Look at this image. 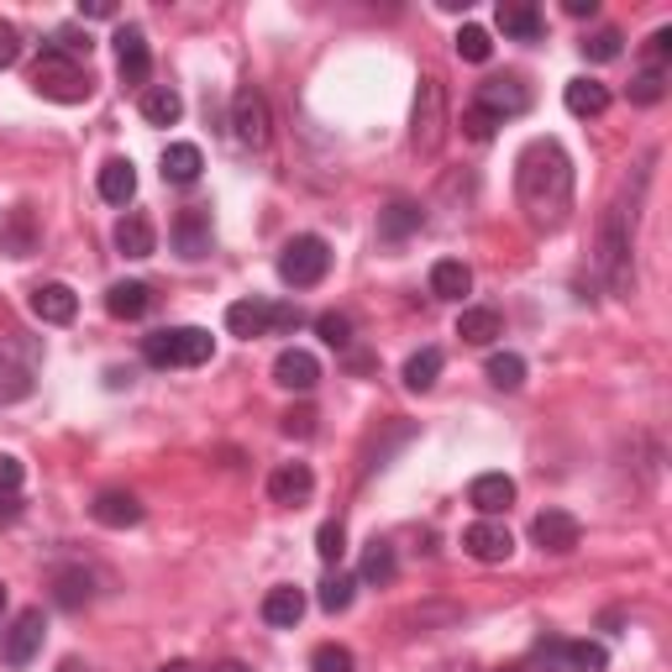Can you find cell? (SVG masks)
I'll use <instances>...</instances> for the list:
<instances>
[{
	"label": "cell",
	"instance_id": "836d02e7",
	"mask_svg": "<svg viewBox=\"0 0 672 672\" xmlns=\"http://www.w3.org/2000/svg\"><path fill=\"white\" fill-rule=\"evenodd\" d=\"M399 562H395V547L389 541H374L368 552H363V583H395Z\"/></svg>",
	"mask_w": 672,
	"mask_h": 672
},
{
	"label": "cell",
	"instance_id": "e575fe53",
	"mask_svg": "<svg viewBox=\"0 0 672 672\" xmlns=\"http://www.w3.org/2000/svg\"><path fill=\"white\" fill-rule=\"evenodd\" d=\"M489 384H495V389H520V384H526V357L495 353L489 357Z\"/></svg>",
	"mask_w": 672,
	"mask_h": 672
},
{
	"label": "cell",
	"instance_id": "d6986e66",
	"mask_svg": "<svg viewBox=\"0 0 672 672\" xmlns=\"http://www.w3.org/2000/svg\"><path fill=\"white\" fill-rule=\"evenodd\" d=\"M310 489H316V474L305 462H284V468L268 474V499L274 505H299V499H310Z\"/></svg>",
	"mask_w": 672,
	"mask_h": 672
},
{
	"label": "cell",
	"instance_id": "7c38bea8",
	"mask_svg": "<svg viewBox=\"0 0 672 672\" xmlns=\"http://www.w3.org/2000/svg\"><path fill=\"white\" fill-rule=\"evenodd\" d=\"M462 552L474 557V562H505L515 552V536L499 520H478V526L462 531Z\"/></svg>",
	"mask_w": 672,
	"mask_h": 672
},
{
	"label": "cell",
	"instance_id": "d6a6232c",
	"mask_svg": "<svg viewBox=\"0 0 672 672\" xmlns=\"http://www.w3.org/2000/svg\"><path fill=\"white\" fill-rule=\"evenodd\" d=\"M436 378H441V353H436V347H420V353L405 363V384H410L416 395H426Z\"/></svg>",
	"mask_w": 672,
	"mask_h": 672
},
{
	"label": "cell",
	"instance_id": "7a4b0ae2",
	"mask_svg": "<svg viewBox=\"0 0 672 672\" xmlns=\"http://www.w3.org/2000/svg\"><path fill=\"white\" fill-rule=\"evenodd\" d=\"M211 353H216V336L205 326H169L142 342L147 368H200V363H211Z\"/></svg>",
	"mask_w": 672,
	"mask_h": 672
},
{
	"label": "cell",
	"instance_id": "ffe728a7",
	"mask_svg": "<svg viewBox=\"0 0 672 672\" xmlns=\"http://www.w3.org/2000/svg\"><path fill=\"white\" fill-rule=\"evenodd\" d=\"M263 620L274 625V631H295L299 620H305V593L299 589H268V599H263Z\"/></svg>",
	"mask_w": 672,
	"mask_h": 672
},
{
	"label": "cell",
	"instance_id": "f907efd6",
	"mask_svg": "<svg viewBox=\"0 0 672 672\" xmlns=\"http://www.w3.org/2000/svg\"><path fill=\"white\" fill-rule=\"evenodd\" d=\"M80 11H84V17H95V21H105V17H116V6H111V0H84Z\"/></svg>",
	"mask_w": 672,
	"mask_h": 672
},
{
	"label": "cell",
	"instance_id": "f35d334b",
	"mask_svg": "<svg viewBox=\"0 0 672 672\" xmlns=\"http://www.w3.org/2000/svg\"><path fill=\"white\" fill-rule=\"evenodd\" d=\"M316 552H320V562H342L347 557V526L342 520H326L316 531Z\"/></svg>",
	"mask_w": 672,
	"mask_h": 672
},
{
	"label": "cell",
	"instance_id": "cb8c5ba5",
	"mask_svg": "<svg viewBox=\"0 0 672 672\" xmlns=\"http://www.w3.org/2000/svg\"><path fill=\"white\" fill-rule=\"evenodd\" d=\"M147 305H153V289H147V284H138V278H132V284H111V289H105V310H111L116 320L147 316Z\"/></svg>",
	"mask_w": 672,
	"mask_h": 672
},
{
	"label": "cell",
	"instance_id": "60d3db41",
	"mask_svg": "<svg viewBox=\"0 0 672 672\" xmlns=\"http://www.w3.org/2000/svg\"><path fill=\"white\" fill-rule=\"evenodd\" d=\"M353 652L347 646H336V641H326V646H316L310 652V672H353Z\"/></svg>",
	"mask_w": 672,
	"mask_h": 672
},
{
	"label": "cell",
	"instance_id": "11a10c76",
	"mask_svg": "<svg viewBox=\"0 0 672 672\" xmlns=\"http://www.w3.org/2000/svg\"><path fill=\"white\" fill-rule=\"evenodd\" d=\"M211 672H253V668H242V662H221V668H211Z\"/></svg>",
	"mask_w": 672,
	"mask_h": 672
},
{
	"label": "cell",
	"instance_id": "7bdbcfd3",
	"mask_svg": "<svg viewBox=\"0 0 672 672\" xmlns=\"http://www.w3.org/2000/svg\"><path fill=\"white\" fill-rule=\"evenodd\" d=\"M499 126H505V121L499 116H489V111H483V105H468V111H462V132H468V138L474 142H489L499 132Z\"/></svg>",
	"mask_w": 672,
	"mask_h": 672
},
{
	"label": "cell",
	"instance_id": "bcb514c9",
	"mask_svg": "<svg viewBox=\"0 0 672 672\" xmlns=\"http://www.w3.org/2000/svg\"><path fill=\"white\" fill-rule=\"evenodd\" d=\"M21 478H27V468H21V457L0 452V495H17Z\"/></svg>",
	"mask_w": 672,
	"mask_h": 672
},
{
	"label": "cell",
	"instance_id": "4fadbf2b",
	"mask_svg": "<svg viewBox=\"0 0 672 672\" xmlns=\"http://www.w3.org/2000/svg\"><path fill=\"white\" fill-rule=\"evenodd\" d=\"M32 395V357L17 342H0V405H17Z\"/></svg>",
	"mask_w": 672,
	"mask_h": 672
},
{
	"label": "cell",
	"instance_id": "6f0895ef",
	"mask_svg": "<svg viewBox=\"0 0 672 672\" xmlns=\"http://www.w3.org/2000/svg\"><path fill=\"white\" fill-rule=\"evenodd\" d=\"M0 614H6V583H0Z\"/></svg>",
	"mask_w": 672,
	"mask_h": 672
},
{
	"label": "cell",
	"instance_id": "b9f144b4",
	"mask_svg": "<svg viewBox=\"0 0 672 672\" xmlns=\"http://www.w3.org/2000/svg\"><path fill=\"white\" fill-rule=\"evenodd\" d=\"M0 247H6L11 257H27V253H32V216H27V211H17V216H11V232L0 237Z\"/></svg>",
	"mask_w": 672,
	"mask_h": 672
},
{
	"label": "cell",
	"instance_id": "5bb4252c",
	"mask_svg": "<svg viewBox=\"0 0 672 672\" xmlns=\"http://www.w3.org/2000/svg\"><path fill=\"white\" fill-rule=\"evenodd\" d=\"M90 515H95L105 531H126V526H142V499L126 495V489H100Z\"/></svg>",
	"mask_w": 672,
	"mask_h": 672
},
{
	"label": "cell",
	"instance_id": "c3c4849f",
	"mask_svg": "<svg viewBox=\"0 0 672 672\" xmlns=\"http://www.w3.org/2000/svg\"><path fill=\"white\" fill-rule=\"evenodd\" d=\"M310 431H316V410L310 405H299V410L284 416V436H310Z\"/></svg>",
	"mask_w": 672,
	"mask_h": 672
},
{
	"label": "cell",
	"instance_id": "74e56055",
	"mask_svg": "<svg viewBox=\"0 0 672 672\" xmlns=\"http://www.w3.org/2000/svg\"><path fill=\"white\" fill-rule=\"evenodd\" d=\"M489 53H495V42H489V32H483V27H462V32H457V59L489 63Z\"/></svg>",
	"mask_w": 672,
	"mask_h": 672
},
{
	"label": "cell",
	"instance_id": "9f6ffc18",
	"mask_svg": "<svg viewBox=\"0 0 672 672\" xmlns=\"http://www.w3.org/2000/svg\"><path fill=\"white\" fill-rule=\"evenodd\" d=\"M499 672H526V668H520V662H510V668H499Z\"/></svg>",
	"mask_w": 672,
	"mask_h": 672
},
{
	"label": "cell",
	"instance_id": "9c48e42d",
	"mask_svg": "<svg viewBox=\"0 0 672 672\" xmlns=\"http://www.w3.org/2000/svg\"><path fill=\"white\" fill-rule=\"evenodd\" d=\"M42 631H48L42 610H21L17 620H11V631H0V662H6V668H27V662L42 652Z\"/></svg>",
	"mask_w": 672,
	"mask_h": 672
},
{
	"label": "cell",
	"instance_id": "ab89813d",
	"mask_svg": "<svg viewBox=\"0 0 672 672\" xmlns=\"http://www.w3.org/2000/svg\"><path fill=\"white\" fill-rule=\"evenodd\" d=\"M562 656H568L578 672H604V668H610V652H604V646H593V641H573V646H562Z\"/></svg>",
	"mask_w": 672,
	"mask_h": 672
},
{
	"label": "cell",
	"instance_id": "9a60e30c",
	"mask_svg": "<svg viewBox=\"0 0 672 672\" xmlns=\"http://www.w3.org/2000/svg\"><path fill=\"white\" fill-rule=\"evenodd\" d=\"M116 69L126 84H147V74H153V53H147V38H142L138 27H121L116 32Z\"/></svg>",
	"mask_w": 672,
	"mask_h": 672
},
{
	"label": "cell",
	"instance_id": "7402d4cb",
	"mask_svg": "<svg viewBox=\"0 0 672 672\" xmlns=\"http://www.w3.org/2000/svg\"><path fill=\"white\" fill-rule=\"evenodd\" d=\"M174 247L184 257L211 253V216H205V211H184V216L174 221Z\"/></svg>",
	"mask_w": 672,
	"mask_h": 672
},
{
	"label": "cell",
	"instance_id": "db71d44e",
	"mask_svg": "<svg viewBox=\"0 0 672 672\" xmlns=\"http://www.w3.org/2000/svg\"><path fill=\"white\" fill-rule=\"evenodd\" d=\"M159 672H200V668H195V662H163Z\"/></svg>",
	"mask_w": 672,
	"mask_h": 672
},
{
	"label": "cell",
	"instance_id": "8992f818",
	"mask_svg": "<svg viewBox=\"0 0 672 672\" xmlns=\"http://www.w3.org/2000/svg\"><path fill=\"white\" fill-rule=\"evenodd\" d=\"M299 310L295 305H268V299H237L226 305V332L232 336H274V332H295Z\"/></svg>",
	"mask_w": 672,
	"mask_h": 672
},
{
	"label": "cell",
	"instance_id": "681fc988",
	"mask_svg": "<svg viewBox=\"0 0 672 672\" xmlns=\"http://www.w3.org/2000/svg\"><path fill=\"white\" fill-rule=\"evenodd\" d=\"M668 53H672V32L662 27V32H652V69H662V63H668Z\"/></svg>",
	"mask_w": 672,
	"mask_h": 672
},
{
	"label": "cell",
	"instance_id": "5b68a950",
	"mask_svg": "<svg viewBox=\"0 0 672 672\" xmlns=\"http://www.w3.org/2000/svg\"><path fill=\"white\" fill-rule=\"evenodd\" d=\"M410 142H416L420 159H436L441 142H447V95H441V80H420L416 95V121H410Z\"/></svg>",
	"mask_w": 672,
	"mask_h": 672
},
{
	"label": "cell",
	"instance_id": "d590c367",
	"mask_svg": "<svg viewBox=\"0 0 672 672\" xmlns=\"http://www.w3.org/2000/svg\"><path fill=\"white\" fill-rule=\"evenodd\" d=\"M353 593H357V578H353V573H332L326 583H320V610H326V614H342L347 604H353Z\"/></svg>",
	"mask_w": 672,
	"mask_h": 672
},
{
	"label": "cell",
	"instance_id": "4316f807",
	"mask_svg": "<svg viewBox=\"0 0 672 672\" xmlns=\"http://www.w3.org/2000/svg\"><path fill=\"white\" fill-rule=\"evenodd\" d=\"M562 105H568L573 116H604V111H610V90L599 80H573L562 90Z\"/></svg>",
	"mask_w": 672,
	"mask_h": 672
},
{
	"label": "cell",
	"instance_id": "52a82bcc",
	"mask_svg": "<svg viewBox=\"0 0 672 672\" xmlns=\"http://www.w3.org/2000/svg\"><path fill=\"white\" fill-rule=\"evenodd\" d=\"M326 268H332V247H326L320 237H295L284 253H278V278H284L289 289H310V284H320Z\"/></svg>",
	"mask_w": 672,
	"mask_h": 672
},
{
	"label": "cell",
	"instance_id": "e0dca14e",
	"mask_svg": "<svg viewBox=\"0 0 672 672\" xmlns=\"http://www.w3.org/2000/svg\"><path fill=\"white\" fill-rule=\"evenodd\" d=\"M474 105H483L489 116H520L526 105H531V95H526V84L520 80H489V84H478V100Z\"/></svg>",
	"mask_w": 672,
	"mask_h": 672
},
{
	"label": "cell",
	"instance_id": "816d5d0a",
	"mask_svg": "<svg viewBox=\"0 0 672 672\" xmlns=\"http://www.w3.org/2000/svg\"><path fill=\"white\" fill-rule=\"evenodd\" d=\"M599 11V0H568V17H593Z\"/></svg>",
	"mask_w": 672,
	"mask_h": 672
},
{
	"label": "cell",
	"instance_id": "4dcf8cb0",
	"mask_svg": "<svg viewBox=\"0 0 672 672\" xmlns=\"http://www.w3.org/2000/svg\"><path fill=\"white\" fill-rule=\"evenodd\" d=\"M420 205H410V200H395L389 211H384V221H378V237H389V242H399V237H410V232H420Z\"/></svg>",
	"mask_w": 672,
	"mask_h": 672
},
{
	"label": "cell",
	"instance_id": "f5cc1de1",
	"mask_svg": "<svg viewBox=\"0 0 672 672\" xmlns=\"http://www.w3.org/2000/svg\"><path fill=\"white\" fill-rule=\"evenodd\" d=\"M11 515H17V499H11V495H0V520H11Z\"/></svg>",
	"mask_w": 672,
	"mask_h": 672
},
{
	"label": "cell",
	"instance_id": "44dd1931",
	"mask_svg": "<svg viewBox=\"0 0 672 672\" xmlns=\"http://www.w3.org/2000/svg\"><path fill=\"white\" fill-rule=\"evenodd\" d=\"M95 190H100V200H111V205H126V200L138 195V169H132V163H126V159L100 163Z\"/></svg>",
	"mask_w": 672,
	"mask_h": 672
},
{
	"label": "cell",
	"instance_id": "f546056e",
	"mask_svg": "<svg viewBox=\"0 0 672 672\" xmlns=\"http://www.w3.org/2000/svg\"><path fill=\"white\" fill-rule=\"evenodd\" d=\"M142 116L153 121V126H174V121L184 116V100H179V90L159 84V90H147V95H142Z\"/></svg>",
	"mask_w": 672,
	"mask_h": 672
},
{
	"label": "cell",
	"instance_id": "ac0fdd59",
	"mask_svg": "<svg viewBox=\"0 0 672 672\" xmlns=\"http://www.w3.org/2000/svg\"><path fill=\"white\" fill-rule=\"evenodd\" d=\"M468 499H474V510L483 515V520H495V515H505L515 505V478L505 474H478L474 489H468Z\"/></svg>",
	"mask_w": 672,
	"mask_h": 672
},
{
	"label": "cell",
	"instance_id": "83f0119b",
	"mask_svg": "<svg viewBox=\"0 0 672 672\" xmlns=\"http://www.w3.org/2000/svg\"><path fill=\"white\" fill-rule=\"evenodd\" d=\"M499 310H489V305H474V310H462L457 316V336L462 342H474V347H489V342H499Z\"/></svg>",
	"mask_w": 672,
	"mask_h": 672
},
{
	"label": "cell",
	"instance_id": "484cf974",
	"mask_svg": "<svg viewBox=\"0 0 672 672\" xmlns=\"http://www.w3.org/2000/svg\"><path fill=\"white\" fill-rule=\"evenodd\" d=\"M499 32L505 38H520V42H536L541 38V11L526 6V0H505L499 6Z\"/></svg>",
	"mask_w": 672,
	"mask_h": 672
},
{
	"label": "cell",
	"instance_id": "3957f363",
	"mask_svg": "<svg viewBox=\"0 0 672 672\" xmlns=\"http://www.w3.org/2000/svg\"><path fill=\"white\" fill-rule=\"evenodd\" d=\"M599 274L610 278L614 295H631V226L620 205H610L599 221Z\"/></svg>",
	"mask_w": 672,
	"mask_h": 672
},
{
	"label": "cell",
	"instance_id": "ba28073f",
	"mask_svg": "<svg viewBox=\"0 0 672 672\" xmlns=\"http://www.w3.org/2000/svg\"><path fill=\"white\" fill-rule=\"evenodd\" d=\"M232 132H237L242 147H268V100L257 84H242L237 100H232Z\"/></svg>",
	"mask_w": 672,
	"mask_h": 672
},
{
	"label": "cell",
	"instance_id": "603a6c76",
	"mask_svg": "<svg viewBox=\"0 0 672 672\" xmlns=\"http://www.w3.org/2000/svg\"><path fill=\"white\" fill-rule=\"evenodd\" d=\"M474 289V268L462 263V257H441L431 268V295L436 299H462Z\"/></svg>",
	"mask_w": 672,
	"mask_h": 672
},
{
	"label": "cell",
	"instance_id": "2e32d148",
	"mask_svg": "<svg viewBox=\"0 0 672 672\" xmlns=\"http://www.w3.org/2000/svg\"><path fill=\"white\" fill-rule=\"evenodd\" d=\"M32 316L48 320V326H69V320L80 316V295L69 284H38L32 289Z\"/></svg>",
	"mask_w": 672,
	"mask_h": 672
},
{
	"label": "cell",
	"instance_id": "8d00e7d4",
	"mask_svg": "<svg viewBox=\"0 0 672 672\" xmlns=\"http://www.w3.org/2000/svg\"><path fill=\"white\" fill-rule=\"evenodd\" d=\"M662 95H668V69H652V63H646V69L631 80V100L635 105H656Z\"/></svg>",
	"mask_w": 672,
	"mask_h": 672
},
{
	"label": "cell",
	"instance_id": "30bf717a",
	"mask_svg": "<svg viewBox=\"0 0 672 672\" xmlns=\"http://www.w3.org/2000/svg\"><path fill=\"white\" fill-rule=\"evenodd\" d=\"M531 541L541 547V552L568 557L578 541H583V526H578V515H568V510H541L531 520Z\"/></svg>",
	"mask_w": 672,
	"mask_h": 672
},
{
	"label": "cell",
	"instance_id": "ee69618b",
	"mask_svg": "<svg viewBox=\"0 0 672 672\" xmlns=\"http://www.w3.org/2000/svg\"><path fill=\"white\" fill-rule=\"evenodd\" d=\"M620 32H614V27H599V32H593L589 42H583V53H589L593 63H610V59H620Z\"/></svg>",
	"mask_w": 672,
	"mask_h": 672
},
{
	"label": "cell",
	"instance_id": "7dc6e473",
	"mask_svg": "<svg viewBox=\"0 0 672 672\" xmlns=\"http://www.w3.org/2000/svg\"><path fill=\"white\" fill-rule=\"evenodd\" d=\"M21 59V32L11 21H0V69H11Z\"/></svg>",
	"mask_w": 672,
	"mask_h": 672
},
{
	"label": "cell",
	"instance_id": "f6af8a7d",
	"mask_svg": "<svg viewBox=\"0 0 672 672\" xmlns=\"http://www.w3.org/2000/svg\"><path fill=\"white\" fill-rule=\"evenodd\" d=\"M320 342H332V347H347L353 342V316H342V310H326V316L316 320Z\"/></svg>",
	"mask_w": 672,
	"mask_h": 672
},
{
	"label": "cell",
	"instance_id": "277c9868",
	"mask_svg": "<svg viewBox=\"0 0 672 672\" xmlns=\"http://www.w3.org/2000/svg\"><path fill=\"white\" fill-rule=\"evenodd\" d=\"M32 90L42 100H59V105H80V100H90V74L74 59H63V53L48 48L38 59V69H32Z\"/></svg>",
	"mask_w": 672,
	"mask_h": 672
},
{
	"label": "cell",
	"instance_id": "f1b7e54d",
	"mask_svg": "<svg viewBox=\"0 0 672 672\" xmlns=\"http://www.w3.org/2000/svg\"><path fill=\"white\" fill-rule=\"evenodd\" d=\"M200 169H205V159H200L195 142H174V147L163 153V179H169V184H195Z\"/></svg>",
	"mask_w": 672,
	"mask_h": 672
},
{
	"label": "cell",
	"instance_id": "1f68e13d",
	"mask_svg": "<svg viewBox=\"0 0 672 672\" xmlns=\"http://www.w3.org/2000/svg\"><path fill=\"white\" fill-rule=\"evenodd\" d=\"M90 589H95V583H90V573H84V568H63V573L53 578V599H59L63 610H80V604H90Z\"/></svg>",
	"mask_w": 672,
	"mask_h": 672
},
{
	"label": "cell",
	"instance_id": "6da1fadb",
	"mask_svg": "<svg viewBox=\"0 0 672 672\" xmlns=\"http://www.w3.org/2000/svg\"><path fill=\"white\" fill-rule=\"evenodd\" d=\"M515 195L536 232H557L573 211V163L552 138H536L515 163Z\"/></svg>",
	"mask_w": 672,
	"mask_h": 672
},
{
	"label": "cell",
	"instance_id": "8fae6325",
	"mask_svg": "<svg viewBox=\"0 0 672 672\" xmlns=\"http://www.w3.org/2000/svg\"><path fill=\"white\" fill-rule=\"evenodd\" d=\"M274 384L295 389V395H310V389L320 384V363H316V353H305V347H284V353L274 357Z\"/></svg>",
	"mask_w": 672,
	"mask_h": 672
},
{
	"label": "cell",
	"instance_id": "d4e9b609",
	"mask_svg": "<svg viewBox=\"0 0 672 672\" xmlns=\"http://www.w3.org/2000/svg\"><path fill=\"white\" fill-rule=\"evenodd\" d=\"M116 247H121V257H153V247H159V237H153V221L147 216H121L116 221Z\"/></svg>",
	"mask_w": 672,
	"mask_h": 672
}]
</instances>
